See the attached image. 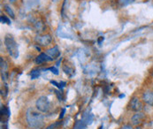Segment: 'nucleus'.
<instances>
[{
  "mask_svg": "<svg viewBox=\"0 0 153 129\" xmlns=\"http://www.w3.org/2000/svg\"><path fill=\"white\" fill-rule=\"evenodd\" d=\"M51 128H52V126H51V127H50V128H46V129H51Z\"/></svg>",
  "mask_w": 153,
  "mask_h": 129,
  "instance_id": "19",
  "label": "nucleus"
},
{
  "mask_svg": "<svg viewBox=\"0 0 153 129\" xmlns=\"http://www.w3.org/2000/svg\"><path fill=\"white\" fill-rule=\"evenodd\" d=\"M143 100L145 104L149 105H153V91H145L143 94Z\"/></svg>",
  "mask_w": 153,
  "mask_h": 129,
  "instance_id": "8",
  "label": "nucleus"
},
{
  "mask_svg": "<svg viewBox=\"0 0 153 129\" xmlns=\"http://www.w3.org/2000/svg\"><path fill=\"white\" fill-rule=\"evenodd\" d=\"M45 61H51V59L48 57L46 53H41L36 59V63L38 64H43Z\"/></svg>",
  "mask_w": 153,
  "mask_h": 129,
  "instance_id": "9",
  "label": "nucleus"
},
{
  "mask_svg": "<svg viewBox=\"0 0 153 129\" xmlns=\"http://www.w3.org/2000/svg\"><path fill=\"white\" fill-rule=\"evenodd\" d=\"M120 129H134V128L131 125H124L120 128Z\"/></svg>",
  "mask_w": 153,
  "mask_h": 129,
  "instance_id": "16",
  "label": "nucleus"
},
{
  "mask_svg": "<svg viewBox=\"0 0 153 129\" xmlns=\"http://www.w3.org/2000/svg\"><path fill=\"white\" fill-rule=\"evenodd\" d=\"M1 22H3V23L5 22V23H7V24H10V23H11V22H10V20L7 19L5 16H1Z\"/></svg>",
  "mask_w": 153,
  "mask_h": 129,
  "instance_id": "15",
  "label": "nucleus"
},
{
  "mask_svg": "<svg viewBox=\"0 0 153 129\" xmlns=\"http://www.w3.org/2000/svg\"><path fill=\"white\" fill-rule=\"evenodd\" d=\"M39 75H40V72L37 71V70H34V71H32V73H31V78H32L33 80H35V79H36L37 77H39Z\"/></svg>",
  "mask_w": 153,
  "mask_h": 129,
  "instance_id": "13",
  "label": "nucleus"
},
{
  "mask_svg": "<svg viewBox=\"0 0 153 129\" xmlns=\"http://www.w3.org/2000/svg\"><path fill=\"white\" fill-rule=\"evenodd\" d=\"M42 113L43 112L39 111L37 109L36 110L34 108H28V110H27L26 118L27 122L31 128H39L43 126L44 117Z\"/></svg>",
  "mask_w": 153,
  "mask_h": 129,
  "instance_id": "1",
  "label": "nucleus"
},
{
  "mask_svg": "<svg viewBox=\"0 0 153 129\" xmlns=\"http://www.w3.org/2000/svg\"><path fill=\"white\" fill-rule=\"evenodd\" d=\"M4 45L9 55L13 59H18L19 57V49L16 41L14 40L13 36L11 35H6L4 37Z\"/></svg>",
  "mask_w": 153,
  "mask_h": 129,
  "instance_id": "2",
  "label": "nucleus"
},
{
  "mask_svg": "<svg viewBox=\"0 0 153 129\" xmlns=\"http://www.w3.org/2000/svg\"><path fill=\"white\" fill-rule=\"evenodd\" d=\"M49 70H51V71H52V73H54L55 74H59V73H58V70L55 68V67H50V68H48Z\"/></svg>",
  "mask_w": 153,
  "mask_h": 129,
  "instance_id": "17",
  "label": "nucleus"
},
{
  "mask_svg": "<svg viewBox=\"0 0 153 129\" xmlns=\"http://www.w3.org/2000/svg\"><path fill=\"white\" fill-rule=\"evenodd\" d=\"M36 42L37 44L46 47L50 45L52 42V37L50 35H44V36H38L36 38Z\"/></svg>",
  "mask_w": 153,
  "mask_h": 129,
  "instance_id": "5",
  "label": "nucleus"
},
{
  "mask_svg": "<svg viewBox=\"0 0 153 129\" xmlns=\"http://www.w3.org/2000/svg\"><path fill=\"white\" fill-rule=\"evenodd\" d=\"M145 119V114L143 112H141V111H138L136 112L131 119V123L133 126H135V127H139L143 122V120Z\"/></svg>",
  "mask_w": 153,
  "mask_h": 129,
  "instance_id": "6",
  "label": "nucleus"
},
{
  "mask_svg": "<svg viewBox=\"0 0 153 129\" xmlns=\"http://www.w3.org/2000/svg\"><path fill=\"white\" fill-rule=\"evenodd\" d=\"M63 70L65 71V73H66V74H68L69 76H72L74 73V70L73 69V68H71L69 65H64L63 66Z\"/></svg>",
  "mask_w": 153,
  "mask_h": 129,
  "instance_id": "11",
  "label": "nucleus"
},
{
  "mask_svg": "<svg viewBox=\"0 0 153 129\" xmlns=\"http://www.w3.org/2000/svg\"><path fill=\"white\" fill-rule=\"evenodd\" d=\"M128 107L131 110L134 111H141L143 108V105L142 103V101L138 98V97H133L131 99V101L129 102V105H128Z\"/></svg>",
  "mask_w": 153,
  "mask_h": 129,
  "instance_id": "4",
  "label": "nucleus"
},
{
  "mask_svg": "<svg viewBox=\"0 0 153 129\" xmlns=\"http://www.w3.org/2000/svg\"><path fill=\"white\" fill-rule=\"evenodd\" d=\"M46 54L48 55V57L51 59V60L56 59L60 56V51L59 50L58 47H53L51 49H49L46 51Z\"/></svg>",
  "mask_w": 153,
  "mask_h": 129,
  "instance_id": "7",
  "label": "nucleus"
},
{
  "mask_svg": "<svg viewBox=\"0 0 153 129\" xmlns=\"http://www.w3.org/2000/svg\"><path fill=\"white\" fill-rule=\"evenodd\" d=\"M0 60H1V71H2V73H4L7 70V64L5 63V61L3 59V58H1Z\"/></svg>",
  "mask_w": 153,
  "mask_h": 129,
  "instance_id": "12",
  "label": "nucleus"
},
{
  "mask_svg": "<svg viewBox=\"0 0 153 129\" xmlns=\"http://www.w3.org/2000/svg\"><path fill=\"white\" fill-rule=\"evenodd\" d=\"M4 11L8 13V15L11 16L12 18H14V13H13V9L11 8V6L8 5V4H4Z\"/></svg>",
  "mask_w": 153,
  "mask_h": 129,
  "instance_id": "10",
  "label": "nucleus"
},
{
  "mask_svg": "<svg viewBox=\"0 0 153 129\" xmlns=\"http://www.w3.org/2000/svg\"><path fill=\"white\" fill-rule=\"evenodd\" d=\"M36 107L39 111H41L43 113H46L51 110V102L48 99V97L42 96L36 100Z\"/></svg>",
  "mask_w": 153,
  "mask_h": 129,
  "instance_id": "3",
  "label": "nucleus"
},
{
  "mask_svg": "<svg viewBox=\"0 0 153 129\" xmlns=\"http://www.w3.org/2000/svg\"><path fill=\"white\" fill-rule=\"evenodd\" d=\"M136 129H142V128H141L140 127H138V128H136Z\"/></svg>",
  "mask_w": 153,
  "mask_h": 129,
  "instance_id": "21",
  "label": "nucleus"
},
{
  "mask_svg": "<svg viewBox=\"0 0 153 129\" xmlns=\"http://www.w3.org/2000/svg\"><path fill=\"white\" fill-rule=\"evenodd\" d=\"M9 1H11V2H14L15 0H9Z\"/></svg>",
  "mask_w": 153,
  "mask_h": 129,
  "instance_id": "20",
  "label": "nucleus"
},
{
  "mask_svg": "<svg viewBox=\"0 0 153 129\" xmlns=\"http://www.w3.org/2000/svg\"><path fill=\"white\" fill-rule=\"evenodd\" d=\"M133 1L134 0H119V3H120V6H125V5L132 3Z\"/></svg>",
  "mask_w": 153,
  "mask_h": 129,
  "instance_id": "14",
  "label": "nucleus"
},
{
  "mask_svg": "<svg viewBox=\"0 0 153 129\" xmlns=\"http://www.w3.org/2000/svg\"><path fill=\"white\" fill-rule=\"evenodd\" d=\"M64 113H65V109L62 110V113H61V115H60V117H59V119H62L63 118V116H64Z\"/></svg>",
  "mask_w": 153,
  "mask_h": 129,
  "instance_id": "18",
  "label": "nucleus"
}]
</instances>
